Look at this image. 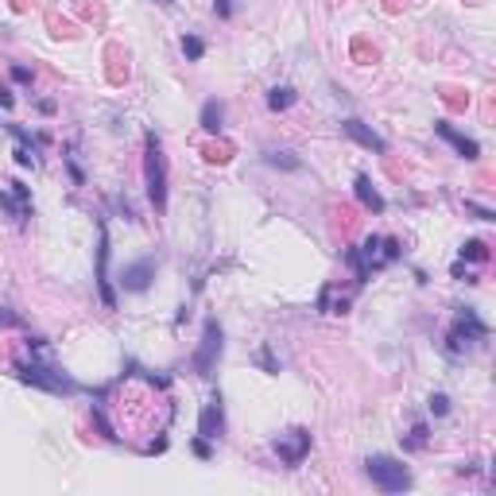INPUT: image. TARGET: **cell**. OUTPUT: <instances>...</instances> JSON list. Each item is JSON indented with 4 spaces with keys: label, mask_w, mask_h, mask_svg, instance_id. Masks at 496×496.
Returning a JSON list of instances; mask_svg holds the SVG:
<instances>
[{
    "label": "cell",
    "mask_w": 496,
    "mask_h": 496,
    "mask_svg": "<svg viewBox=\"0 0 496 496\" xmlns=\"http://www.w3.org/2000/svg\"><path fill=\"white\" fill-rule=\"evenodd\" d=\"M396 256H399V244L392 237H369L360 248H349V264H353V272H357V283L372 279V272L388 268Z\"/></svg>",
    "instance_id": "cell-1"
},
{
    "label": "cell",
    "mask_w": 496,
    "mask_h": 496,
    "mask_svg": "<svg viewBox=\"0 0 496 496\" xmlns=\"http://www.w3.org/2000/svg\"><path fill=\"white\" fill-rule=\"evenodd\" d=\"M365 473H369V481L380 488V493H407L411 488L407 466L396 461V457H388V454H372L369 461H365Z\"/></svg>",
    "instance_id": "cell-2"
},
{
    "label": "cell",
    "mask_w": 496,
    "mask_h": 496,
    "mask_svg": "<svg viewBox=\"0 0 496 496\" xmlns=\"http://www.w3.org/2000/svg\"><path fill=\"white\" fill-rule=\"evenodd\" d=\"M147 198L156 205V214L167 210V156H163V144L156 136H147Z\"/></svg>",
    "instance_id": "cell-3"
},
{
    "label": "cell",
    "mask_w": 496,
    "mask_h": 496,
    "mask_svg": "<svg viewBox=\"0 0 496 496\" xmlns=\"http://www.w3.org/2000/svg\"><path fill=\"white\" fill-rule=\"evenodd\" d=\"M485 338V322L477 318L473 311H466V314H457V322H454V330H450V353H466L473 341H481Z\"/></svg>",
    "instance_id": "cell-4"
},
{
    "label": "cell",
    "mask_w": 496,
    "mask_h": 496,
    "mask_svg": "<svg viewBox=\"0 0 496 496\" xmlns=\"http://www.w3.org/2000/svg\"><path fill=\"white\" fill-rule=\"evenodd\" d=\"M221 338H225L221 326L210 318V322H205V330H202V349H198L194 360H190V365H194V372H202V376H205V372L214 369V360L221 357Z\"/></svg>",
    "instance_id": "cell-5"
},
{
    "label": "cell",
    "mask_w": 496,
    "mask_h": 496,
    "mask_svg": "<svg viewBox=\"0 0 496 496\" xmlns=\"http://www.w3.org/2000/svg\"><path fill=\"white\" fill-rule=\"evenodd\" d=\"M275 454H279L283 466H299L302 457L311 454V434L306 430H287V434L275 438Z\"/></svg>",
    "instance_id": "cell-6"
},
{
    "label": "cell",
    "mask_w": 496,
    "mask_h": 496,
    "mask_svg": "<svg viewBox=\"0 0 496 496\" xmlns=\"http://www.w3.org/2000/svg\"><path fill=\"white\" fill-rule=\"evenodd\" d=\"M20 376L28 380V384H39V388H50V392H74V384H70L62 372H55L50 365H39V360H31V365H24Z\"/></svg>",
    "instance_id": "cell-7"
},
{
    "label": "cell",
    "mask_w": 496,
    "mask_h": 496,
    "mask_svg": "<svg viewBox=\"0 0 496 496\" xmlns=\"http://www.w3.org/2000/svg\"><path fill=\"white\" fill-rule=\"evenodd\" d=\"M98 287H101V302L109 311L117 306V295H113V283H109V233L101 225V244H98Z\"/></svg>",
    "instance_id": "cell-8"
},
{
    "label": "cell",
    "mask_w": 496,
    "mask_h": 496,
    "mask_svg": "<svg viewBox=\"0 0 496 496\" xmlns=\"http://www.w3.org/2000/svg\"><path fill=\"white\" fill-rule=\"evenodd\" d=\"M151 279H156V260H136V264H128L125 275H120L125 291H147V287H151Z\"/></svg>",
    "instance_id": "cell-9"
},
{
    "label": "cell",
    "mask_w": 496,
    "mask_h": 496,
    "mask_svg": "<svg viewBox=\"0 0 496 496\" xmlns=\"http://www.w3.org/2000/svg\"><path fill=\"white\" fill-rule=\"evenodd\" d=\"M221 430H225L221 396H210V403L202 407V419H198V434L202 438H221Z\"/></svg>",
    "instance_id": "cell-10"
},
{
    "label": "cell",
    "mask_w": 496,
    "mask_h": 496,
    "mask_svg": "<svg viewBox=\"0 0 496 496\" xmlns=\"http://www.w3.org/2000/svg\"><path fill=\"white\" fill-rule=\"evenodd\" d=\"M434 132L442 140H450V144L457 147V156L461 159H481V144H477V140H469V136H461V132H457L454 125H446V120H438L434 125Z\"/></svg>",
    "instance_id": "cell-11"
},
{
    "label": "cell",
    "mask_w": 496,
    "mask_h": 496,
    "mask_svg": "<svg viewBox=\"0 0 496 496\" xmlns=\"http://www.w3.org/2000/svg\"><path fill=\"white\" fill-rule=\"evenodd\" d=\"M341 128H345V136H353L357 144H365L369 151H376V156H384V151H388V144H384V140H380L376 132H372V128L360 125V120H345Z\"/></svg>",
    "instance_id": "cell-12"
},
{
    "label": "cell",
    "mask_w": 496,
    "mask_h": 496,
    "mask_svg": "<svg viewBox=\"0 0 496 496\" xmlns=\"http://www.w3.org/2000/svg\"><path fill=\"white\" fill-rule=\"evenodd\" d=\"M8 186H12V194H4V190H0V205H4L8 214H16V217H28V214H31L28 186H24V183H8Z\"/></svg>",
    "instance_id": "cell-13"
},
{
    "label": "cell",
    "mask_w": 496,
    "mask_h": 496,
    "mask_svg": "<svg viewBox=\"0 0 496 496\" xmlns=\"http://www.w3.org/2000/svg\"><path fill=\"white\" fill-rule=\"evenodd\" d=\"M357 198L365 205H369L372 214H384V198H380V190L372 186V178L369 175H357Z\"/></svg>",
    "instance_id": "cell-14"
},
{
    "label": "cell",
    "mask_w": 496,
    "mask_h": 496,
    "mask_svg": "<svg viewBox=\"0 0 496 496\" xmlns=\"http://www.w3.org/2000/svg\"><path fill=\"white\" fill-rule=\"evenodd\" d=\"M221 120H225V105H221V101H205V105H202V128H205V132H217Z\"/></svg>",
    "instance_id": "cell-15"
},
{
    "label": "cell",
    "mask_w": 496,
    "mask_h": 496,
    "mask_svg": "<svg viewBox=\"0 0 496 496\" xmlns=\"http://www.w3.org/2000/svg\"><path fill=\"white\" fill-rule=\"evenodd\" d=\"M295 105V89L291 86H275L272 93H268V109H275V113H279V109H291Z\"/></svg>",
    "instance_id": "cell-16"
},
{
    "label": "cell",
    "mask_w": 496,
    "mask_h": 496,
    "mask_svg": "<svg viewBox=\"0 0 496 496\" xmlns=\"http://www.w3.org/2000/svg\"><path fill=\"white\" fill-rule=\"evenodd\" d=\"M183 55H186L190 62H198V59L205 55V43L198 39V35H186V39H183Z\"/></svg>",
    "instance_id": "cell-17"
},
{
    "label": "cell",
    "mask_w": 496,
    "mask_h": 496,
    "mask_svg": "<svg viewBox=\"0 0 496 496\" xmlns=\"http://www.w3.org/2000/svg\"><path fill=\"white\" fill-rule=\"evenodd\" d=\"M268 163H272V167H287V171H299V159H291V156H287V151H272V156H268Z\"/></svg>",
    "instance_id": "cell-18"
},
{
    "label": "cell",
    "mask_w": 496,
    "mask_h": 496,
    "mask_svg": "<svg viewBox=\"0 0 496 496\" xmlns=\"http://www.w3.org/2000/svg\"><path fill=\"white\" fill-rule=\"evenodd\" d=\"M229 156H233V147H229V144H214V147H205V159H210V163H225Z\"/></svg>",
    "instance_id": "cell-19"
},
{
    "label": "cell",
    "mask_w": 496,
    "mask_h": 496,
    "mask_svg": "<svg viewBox=\"0 0 496 496\" xmlns=\"http://www.w3.org/2000/svg\"><path fill=\"white\" fill-rule=\"evenodd\" d=\"M461 256H469V260H488V248L481 241H469L466 248H461Z\"/></svg>",
    "instance_id": "cell-20"
},
{
    "label": "cell",
    "mask_w": 496,
    "mask_h": 496,
    "mask_svg": "<svg viewBox=\"0 0 496 496\" xmlns=\"http://www.w3.org/2000/svg\"><path fill=\"white\" fill-rule=\"evenodd\" d=\"M423 446H427V427L419 423V427L411 430V438H407V450H423Z\"/></svg>",
    "instance_id": "cell-21"
},
{
    "label": "cell",
    "mask_w": 496,
    "mask_h": 496,
    "mask_svg": "<svg viewBox=\"0 0 496 496\" xmlns=\"http://www.w3.org/2000/svg\"><path fill=\"white\" fill-rule=\"evenodd\" d=\"M430 411H434V415H446V411H450V399L442 396V392H438V396H430Z\"/></svg>",
    "instance_id": "cell-22"
},
{
    "label": "cell",
    "mask_w": 496,
    "mask_h": 496,
    "mask_svg": "<svg viewBox=\"0 0 496 496\" xmlns=\"http://www.w3.org/2000/svg\"><path fill=\"white\" fill-rule=\"evenodd\" d=\"M214 12L221 16V20H229V16H233V0H217V4H214Z\"/></svg>",
    "instance_id": "cell-23"
},
{
    "label": "cell",
    "mask_w": 496,
    "mask_h": 496,
    "mask_svg": "<svg viewBox=\"0 0 496 496\" xmlns=\"http://www.w3.org/2000/svg\"><path fill=\"white\" fill-rule=\"evenodd\" d=\"M12 78H16V82H24V86H28V82H31V70H28V66H12Z\"/></svg>",
    "instance_id": "cell-24"
},
{
    "label": "cell",
    "mask_w": 496,
    "mask_h": 496,
    "mask_svg": "<svg viewBox=\"0 0 496 496\" xmlns=\"http://www.w3.org/2000/svg\"><path fill=\"white\" fill-rule=\"evenodd\" d=\"M194 454H198V457H210V438H198V442H194Z\"/></svg>",
    "instance_id": "cell-25"
},
{
    "label": "cell",
    "mask_w": 496,
    "mask_h": 496,
    "mask_svg": "<svg viewBox=\"0 0 496 496\" xmlns=\"http://www.w3.org/2000/svg\"><path fill=\"white\" fill-rule=\"evenodd\" d=\"M12 4H16V8H24V4H28V0H12Z\"/></svg>",
    "instance_id": "cell-26"
},
{
    "label": "cell",
    "mask_w": 496,
    "mask_h": 496,
    "mask_svg": "<svg viewBox=\"0 0 496 496\" xmlns=\"http://www.w3.org/2000/svg\"><path fill=\"white\" fill-rule=\"evenodd\" d=\"M156 4H163V8H171V0H156Z\"/></svg>",
    "instance_id": "cell-27"
}]
</instances>
